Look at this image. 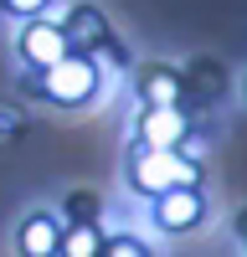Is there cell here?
Returning <instances> with one entry per match:
<instances>
[{
  "label": "cell",
  "instance_id": "obj_1",
  "mask_svg": "<svg viewBox=\"0 0 247 257\" xmlns=\"http://www.w3.org/2000/svg\"><path fill=\"white\" fill-rule=\"evenodd\" d=\"M129 185L139 190V196H170V190L180 185H196V160L180 155V149H134L129 160Z\"/></svg>",
  "mask_w": 247,
  "mask_h": 257
},
{
  "label": "cell",
  "instance_id": "obj_11",
  "mask_svg": "<svg viewBox=\"0 0 247 257\" xmlns=\"http://www.w3.org/2000/svg\"><path fill=\"white\" fill-rule=\"evenodd\" d=\"M103 257H150V252H144V242H134V237H108Z\"/></svg>",
  "mask_w": 247,
  "mask_h": 257
},
{
  "label": "cell",
  "instance_id": "obj_8",
  "mask_svg": "<svg viewBox=\"0 0 247 257\" xmlns=\"http://www.w3.org/2000/svg\"><path fill=\"white\" fill-rule=\"evenodd\" d=\"M139 103H144V108H180V72L150 67L139 77Z\"/></svg>",
  "mask_w": 247,
  "mask_h": 257
},
{
  "label": "cell",
  "instance_id": "obj_10",
  "mask_svg": "<svg viewBox=\"0 0 247 257\" xmlns=\"http://www.w3.org/2000/svg\"><path fill=\"white\" fill-rule=\"evenodd\" d=\"M52 0H6V16H21V21H41Z\"/></svg>",
  "mask_w": 247,
  "mask_h": 257
},
{
  "label": "cell",
  "instance_id": "obj_7",
  "mask_svg": "<svg viewBox=\"0 0 247 257\" xmlns=\"http://www.w3.org/2000/svg\"><path fill=\"white\" fill-rule=\"evenodd\" d=\"M62 31H67L72 52H93V47L108 41V26H103V16H98L93 6H72L67 16H62Z\"/></svg>",
  "mask_w": 247,
  "mask_h": 257
},
{
  "label": "cell",
  "instance_id": "obj_3",
  "mask_svg": "<svg viewBox=\"0 0 247 257\" xmlns=\"http://www.w3.org/2000/svg\"><path fill=\"white\" fill-rule=\"evenodd\" d=\"M16 52H21V62H26V67L52 72L57 62L72 57V41H67V31H62V21H26V26H21V36H16Z\"/></svg>",
  "mask_w": 247,
  "mask_h": 257
},
{
  "label": "cell",
  "instance_id": "obj_2",
  "mask_svg": "<svg viewBox=\"0 0 247 257\" xmlns=\"http://www.w3.org/2000/svg\"><path fill=\"white\" fill-rule=\"evenodd\" d=\"M98 57L93 52H72L67 62H57L52 72H36V88L47 93L57 108H82L98 98Z\"/></svg>",
  "mask_w": 247,
  "mask_h": 257
},
{
  "label": "cell",
  "instance_id": "obj_6",
  "mask_svg": "<svg viewBox=\"0 0 247 257\" xmlns=\"http://www.w3.org/2000/svg\"><path fill=\"white\" fill-rule=\"evenodd\" d=\"M62 237H67V226H62L52 211H31V216L16 226V252L21 257H57Z\"/></svg>",
  "mask_w": 247,
  "mask_h": 257
},
{
  "label": "cell",
  "instance_id": "obj_13",
  "mask_svg": "<svg viewBox=\"0 0 247 257\" xmlns=\"http://www.w3.org/2000/svg\"><path fill=\"white\" fill-rule=\"evenodd\" d=\"M242 93H247V82H242Z\"/></svg>",
  "mask_w": 247,
  "mask_h": 257
},
{
  "label": "cell",
  "instance_id": "obj_4",
  "mask_svg": "<svg viewBox=\"0 0 247 257\" xmlns=\"http://www.w3.org/2000/svg\"><path fill=\"white\" fill-rule=\"evenodd\" d=\"M150 216H155L160 231L185 237V231H196V226L206 221V196H201L196 185H180V190H170V196H160V201L150 206Z\"/></svg>",
  "mask_w": 247,
  "mask_h": 257
},
{
  "label": "cell",
  "instance_id": "obj_12",
  "mask_svg": "<svg viewBox=\"0 0 247 257\" xmlns=\"http://www.w3.org/2000/svg\"><path fill=\"white\" fill-rule=\"evenodd\" d=\"M0 11H6V0H0Z\"/></svg>",
  "mask_w": 247,
  "mask_h": 257
},
{
  "label": "cell",
  "instance_id": "obj_5",
  "mask_svg": "<svg viewBox=\"0 0 247 257\" xmlns=\"http://www.w3.org/2000/svg\"><path fill=\"white\" fill-rule=\"evenodd\" d=\"M191 139V118L185 108H144L134 123V144L139 149H180Z\"/></svg>",
  "mask_w": 247,
  "mask_h": 257
},
{
  "label": "cell",
  "instance_id": "obj_9",
  "mask_svg": "<svg viewBox=\"0 0 247 257\" xmlns=\"http://www.w3.org/2000/svg\"><path fill=\"white\" fill-rule=\"evenodd\" d=\"M103 247H108V237H103L93 221H72L67 237H62V252H57V257H103Z\"/></svg>",
  "mask_w": 247,
  "mask_h": 257
}]
</instances>
